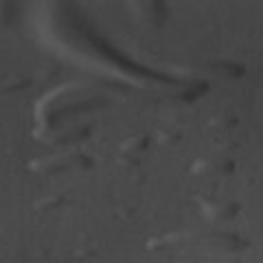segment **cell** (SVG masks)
<instances>
[{
	"instance_id": "6da1fadb",
	"label": "cell",
	"mask_w": 263,
	"mask_h": 263,
	"mask_svg": "<svg viewBox=\"0 0 263 263\" xmlns=\"http://www.w3.org/2000/svg\"><path fill=\"white\" fill-rule=\"evenodd\" d=\"M77 164H86L84 156H55V158H48L44 162H33L31 167L33 169H68V167H77Z\"/></svg>"
},
{
	"instance_id": "7a4b0ae2",
	"label": "cell",
	"mask_w": 263,
	"mask_h": 263,
	"mask_svg": "<svg viewBox=\"0 0 263 263\" xmlns=\"http://www.w3.org/2000/svg\"><path fill=\"white\" fill-rule=\"evenodd\" d=\"M204 213L213 219H228V217H233L235 206H230V204H219V202H206L204 204Z\"/></svg>"
},
{
	"instance_id": "3957f363",
	"label": "cell",
	"mask_w": 263,
	"mask_h": 263,
	"mask_svg": "<svg viewBox=\"0 0 263 263\" xmlns=\"http://www.w3.org/2000/svg\"><path fill=\"white\" fill-rule=\"evenodd\" d=\"M145 147H147V138L141 136V138H129V141H125L121 145V154H125V156H138L141 152H145Z\"/></svg>"
}]
</instances>
